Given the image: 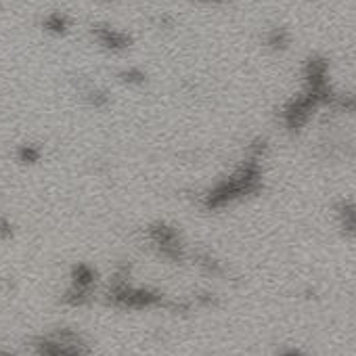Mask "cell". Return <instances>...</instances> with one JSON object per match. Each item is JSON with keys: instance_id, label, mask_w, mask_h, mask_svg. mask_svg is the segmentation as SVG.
I'll use <instances>...</instances> for the list:
<instances>
[{"instance_id": "obj_6", "label": "cell", "mask_w": 356, "mask_h": 356, "mask_svg": "<svg viewBox=\"0 0 356 356\" xmlns=\"http://www.w3.org/2000/svg\"><path fill=\"white\" fill-rule=\"evenodd\" d=\"M97 291V270L88 262H76L70 273V285L63 293V304L82 308L92 302Z\"/></svg>"}, {"instance_id": "obj_16", "label": "cell", "mask_w": 356, "mask_h": 356, "mask_svg": "<svg viewBox=\"0 0 356 356\" xmlns=\"http://www.w3.org/2000/svg\"><path fill=\"white\" fill-rule=\"evenodd\" d=\"M197 3L208 7V9H222L231 3V0H197Z\"/></svg>"}, {"instance_id": "obj_11", "label": "cell", "mask_w": 356, "mask_h": 356, "mask_svg": "<svg viewBox=\"0 0 356 356\" xmlns=\"http://www.w3.org/2000/svg\"><path fill=\"white\" fill-rule=\"evenodd\" d=\"M42 30L51 36H65L72 32V19L70 15H65L63 11H51L44 19H42Z\"/></svg>"}, {"instance_id": "obj_4", "label": "cell", "mask_w": 356, "mask_h": 356, "mask_svg": "<svg viewBox=\"0 0 356 356\" xmlns=\"http://www.w3.org/2000/svg\"><path fill=\"white\" fill-rule=\"evenodd\" d=\"M321 103L306 90H300L298 95L289 97L277 111V122L279 126L291 134V136H298L302 134L308 124L312 122V118L321 111Z\"/></svg>"}, {"instance_id": "obj_2", "label": "cell", "mask_w": 356, "mask_h": 356, "mask_svg": "<svg viewBox=\"0 0 356 356\" xmlns=\"http://www.w3.org/2000/svg\"><path fill=\"white\" fill-rule=\"evenodd\" d=\"M105 300L109 306H113L118 310H132V312L168 308V302H170L159 289L134 285L130 281V273L126 266H120L113 273V277L109 279Z\"/></svg>"}, {"instance_id": "obj_5", "label": "cell", "mask_w": 356, "mask_h": 356, "mask_svg": "<svg viewBox=\"0 0 356 356\" xmlns=\"http://www.w3.org/2000/svg\"><path fill=\"white\" fill-rule=\"evenodd\" d=\"M36 356H90L88 343L74 329H55L34 341Z\"/></svg>"}, {"instance_id": "obj_10", "label": "cell", "mask_w": 356, "mask_h": 356, "mask_svg": "<svg viewBox=\"0 0 356 356\" xmlns=\"http://www.w3.org/2000/svg\"><path fill=\"white\" fill-rule=\"evenodd\" d=\"M191 260L193 264L208 277H214V279H222L227 277V266L220 258H216L212 252H206V250H200L195 254H191Z\"/></svg>"}, {"instance_id": "obj_7", "label": "cell", "mask_w": 356, "mask_h": 356, "mask_svg": "<svg viewBox=\"0 0 356 356\" xmlns=\"http://www.w3.org/2000/svg\"><path fill=\"white\" fill-rule=\"evenodd\" d=\"M90 38L95 40V44L99 49H103L105 53L111 55H122L126 51L132 49V36L115 26H107V24H95L90 28Z\"/></svg>"}, {"instance_id": "obj_13", "label": "cell", "mask_w": 356, "mask_h": 356, "mask_svg": "<svg viewBox=\"0 0 356 356\" xmlns=\"http://www.w3.org/2000/svg\"><path fill=\"white\" fill-rule=\"evenodd\" d=\"M42 155H44V151L36 143H22L15 149V157L24 165H36V163H40L42 161Z\"/></svg>"}, {"instance_id": "obj_18", "label": "cell", "mask_w": 356, "mask_h": 356, "mask_svg": "<svg viewBox=\"0 0 356 356\" xmlns=\"http://www.w3.org/2000/svg\"><path fill=\"white\" fill-rule=\"evenodd\" d=\"M277 356H306V354H304L300 348H296V346H285V348L279 350Z\"/></svg>"}, {"instance_id": "obj_15", "label": "cell", "mask_w": 356, "mask_h": 356, "mask_svg": "<svg viewBox=\"0 0 356 356\" xmlns=\"http://www.w3.org/2000/svg\"><path fill=\"white\" fill-rule=\"evenodd\" d=\"M84 101L90 105V107H95V109H105L107 105H109V92L107 90H103V88H99V86H88L86 90H84Z\"/></svg>"}, {"instance_id": "obj_1", "label": "cell", "mask_w": 356, "mask_h": 356, "mask_svg": "<svg viewBox=\"0 0 356 356\" xmlns=\"http://www.w3.org/2000/svg\"><path fill=\"white\" fill-rule=\"evenodd\" d=\"M270 153V143L266 136L258 134L248 140L241 161L222 178L214 181L206 191L200 193L197 206L208 214H218L235 204L258 197L264 191L266 174L264 161Z\"/></svg>"}, {"instance_id": "obj_9", "label": "cell", "mask_w": 356, "mask_h": 356, "mask_svg": "<svg viewBox=\"0 0 356 356\" xmlns=\"http://www.w3.org/2000/svg\"><path fill=\"white\" fill-rule=\"evenodd\" d=\"M291 42H293V34L289 28L285 26H273V28H266L264 34H262V47L273 53V55H283L291 49Z\"/></svg>"}, {"instance_id": "obj_14", "label": "cell", "mask_w": 356, "mask_h": 356, "mask_svg": "<svg viewBox=\"0 0 356 356\" xmlns=\"http://www.w3.org/2000/svg\"><path fill=\"white\" fill-rule=\"evenodd\" d=\"M118 80L124 84V86H130V88H140L147 84V72L138 65H128L124 67L120 74H118Z\"/></svg>"}, {"instance_id": "obj_17", "label": "cell", "mask_w": 356, "mask_h": 356, "mask_svg": "<svg viewBox=\"0 0 356 356\" xmlns=\"http://www.w3.org/2000/svg\"><path fill=\"white\" fill-rule=\"evenodd\" d=\"M13 235V225L5 218H0V239H7Z\"/></svg>"}, {"instance_id": "obj_12", "label": "cell", "mask_w": 356, "mask_h": 356, "mask_svg": "<svg viewBox=\"0 0 356 356\" xmlns=\"http://www.w3.org/2000/svg\"><path fill=\"white\" fill-rule=\"evenodd\" d=\"M329 109H331L333 113H339V115L356 118V92H350V90H335V97H333Z\"/></svg>"}, {"instance_id": "obj_3", "label": "cell", "mask_w": 356, "mask_h": 356, "mask_svg": "<svg viewBox=\"0 0 356 356\" xmlns=\"http://www.w3.org/2000/svg\"><path fill=\"white\" fill-rule=\"evenodd\" d=\"M145 235H147L151 250L161 260H165L170 264H185L191 258V252L185 243L183 233L178 231V227H174L172 222L157 220V222L147 227Z\"/></svg>"}, {"instance_id": "obj_8", "label": "cell", "mask_w": 356, "mask_h": 356, "mask_svg": "<svg viewBox=\"0 0 356 356\" xmlns=\"http://www.w3.org/2000/svg\"><path fill=\"white\" fill-rule=\"evenodd\" d=\"M333 218L339 233L346 239H356V202L350 197H339L333 204Z\"/></svg>"}, {"instance_id": "obj_19", "label": "cell", "mask_w": 356, "mask_h": 356, "mask_svg": "<svg viewBox=\"0 0 356 356\" xmlns=\"http://www.w3.org/2000/svg\"><path fill=\"white\" fill-rule=\"evenodd\" d=\"M0 356H19V354H15L11 350H0Z\"/></svg>"}]
</instances>
